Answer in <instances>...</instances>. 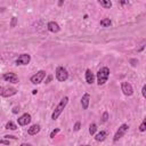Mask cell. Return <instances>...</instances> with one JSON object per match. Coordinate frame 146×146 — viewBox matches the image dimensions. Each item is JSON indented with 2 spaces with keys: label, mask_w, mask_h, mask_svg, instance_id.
<instances>
[{
  "label": "cell",
  "mask_w": 146,
  "mask_h": 146,
  "mask_svg": "<svg viewBox=\"0 0 146 146\" xmlns=\"http://www.w3.org/2000/svg\"><path fill=\"white\" fill-rule=\"evenodd\" d=\"M108 120V113L107 112H104L103 113V117H102V122H106Z\"/></svg>",
  "instance_id": "22"
},
{
  "label": "cell",
  "mask_w": 146,
  "mask_h": 146,
  "mask_svg": "<svg viewBox=\"0 0 146 146\" xmlns=\"http://www.w3.org/2000/svg\"><path fill=\"white\" fill-rule=\"evenodd\" d=\"M30 62H31V56L29 54H22L18 56L15 63L17 66H21V65H27Z\"/></svg>",
  "instance_id": "7"
},
{
  "label": "cell",
  "mask_w": 146,
  "mask_h": 146,
  "mask_svg": "<svg viewBox=\"0 0 146 146\" xmlns=\"http://www.w3.org/2000/svg\"><path fill=\"white\" fill-rule=\"evenodd\" d=\"M17 94V89L13 87H2L0 86V96L1 97H11Z\"/></svg>",
  "instance_id": "4"
},
{
  "label": "cell",
  "mask_w": 146,
  "mask_h": 146,
  "mask_svg": "<svg viewBox=\"0 0 146 146\" xmlns=\"http://www.w3.org/2000/svg\"><path fill=\"white\" fill-rule=\"evenodd\" d=\"M6 129H8V130H16V129H17V125H16L13 121H9V122H7V124H6Z\"/></svg>",
  "instance_id": "18"
},
{
  "label": "cell",
  "mask_w": 146,
  "mask_h": 146,
  "mask_svg": "<svg viewBox=\"0 0 146 146\" xmlns=\"http://www.w3.org/2000/svg\"><path fill=\"white\" fill-rule=\"evenodd\" d=\"M86 81H87L88 84H92L94 81H95V75L91 72V70H89V68L86 70Z\"/></svg>",
  "instance_id": "14"
},
{
  "label": "cell",
  "mask_w": 146,
  "mask_h": 146,
  "mask_svg": "<svg viewBox=\"0 0 146 146\" xmlns=\"http://www.w3.org/2000/svg\"><path fill=\"white\" fill-rule=\"evenodd\" d=\"M2 78H3L5 81L10 82V83H18V81H19V79H18V76L16 75V73H13V72L5 73Z\"/></svg>",
  "instance_id": "8"
},
{
  "label": "cell",
  "mask_w": 146,
  "mask_h": 146,
  "mask_svg": "<svg viewBox=\"0 0 146 146\" xmlns=\"http://www.w3.org/2000/svg\"><path fill=\"white\" fill-rule=\"evenodd\" d=\"M141 95H143V97H146V86H143V89H141Z\"/></svg>",
  "instance_id": "27"
},
{
  "label": "cell",
  "mask_w": 146,
  "mask_h": 146,
  "mask_svg": "<svg viewBox=\"0 0 146 146\" xmlns=\"http://www.w3.org/2000/svg\"><path fill=\"white\" fill-rule=\"evenodd\" d=\"M0 144L6 145V146H9V140L8 139H0Z\"/></svg>",
  "instance_id": "25"
},
{
  "label": "cell",
  "mask_w": 146,
  "mask_h": 146,
  "mask_svg": "<svg viewBox=\"0 0 146 146\" xmlns=\"http://www.w3.org/2000/svg\"><path fill=\"white\" fill-rule=\"evenodd\" d=\"M59 131H60V129H59V128H56V129H54V130L50 132V138H55V136H56V135H57Z\"/></svg>",
  "instance_id": "21"
},
{
  "label": "cell",
  "mask_w": 146,
  "mask_h": 146,
  "mask_svg": "<svg viewBox=\"0 0 146 146\" xmlns=\"http://www.w3.org/2000/svg\"><path fill=\"white\" fill-rule=\"evenodd\" d=\"M80 127H81V123L78 121V122H75V124H74V127H73V130H74V131H79V130H80Z\"/></svg>",
  "instance_id": "23"
},
{
  "label": "cell",
  "mask_w": 146,
  "mask_h": 146,
  "mask_svg": "<svg viewBox=\"0 0 146 146\" xmlns=\"http://www.w3.org/2000/svg\"><path fill=\"white\" fill-rule=\"evenodd\" d=\"M47 29H48V31L51 32V33H57V32H59V30H60L58 23H56V22H54V21H51V22H49V23L47 24Z\"/></svg>",
  "instance_id": "11"
},
{
  "label": "cell",
  "mask_w": 146,
  "mask_h": 146,
  "mask_svg": "<svg viewBox=\"0 0 146 146\" xmlns=\"http://www.w3.org/2000/svg\"><path fill=\"white\" fill-rule=\"evenodd\" d=\"M5 139H8V140H9V139H14V140H16V139H17V137H15V136H9V135H6V136H5Z\"/></svg>",
  "instance_id": "26"
},
{
  "label": "cell",
  "mask_w": 146,
  "mask_h": 146,
  "mask_svg": "<svg viewBox=\"0 0 146 146\" xmlns=\"http://www.w3.org/2000/svg\"><path fill=\"white\" fill-rule=\"evenodd\" d=\"M106 137H107V131H104V130H103V131L96 133L95 139H96L97 141H104V140L106 139Z\"/></svg>",
  "instance_id": "15"
},
{
  "label": "cell",
  "mask_w": 146,
  "mask_h": 146,
  "mask_svg": "<svg viewBox=\"0 0 146 146\" xmlns=\"http://www.w3.org/2000/svg\"><path fill=\"white\" fill-rule=\"evenodd\" d=\"M99 5L105 9H110L112 7V2L110 0H99Z\"/></svg>",
  "instance_id": "16"
},
{
  "label": "cell",
  "mask_w": 146,
  "mask_h": 146,
  "mask_svg": "<svg viewBox=\"0 0 146 146\" xmlns=\"http://www.w3.org/2000/svg\"><path fill=\"white\" fill-rule=\"evenodd\" d=\"M96 131H97V124L96 123H91L89 125V133L90 135H95Z\"/></svg>",
  "instance_id": "19"
},
{
  "label": "cell",
  "mask_w": 146,
  "mask_h": 146,
  "mask_svg": "<svg viewBox=\"0 0 146 146\" xmlns=\"http://www.w3.org/2000/svg\"><path fill=\"white\" fill-rule=\"evenodd\" d=\"M81 146H90V145H81Z\"/></svg>",
  "instance_id": "32"
},
{
  "label": "cell",
  "mask_w": 146,
  "mask_h": 146,
  "mask_svg": "<svg viewBox=\"0 0 146 146\" xmlns=\"http://www.w3.org/2000/svg\"><path fill=\"white\" fill-rule=\"evenodd\" d=\"M130 63H132L131 65H132V66H135V63H138V60H136V59H131V60H130Z\"/></svg>",
  "instance_id": "30"
},
{
  "label": "cell",
  "mask_w": 146,
  "mask_h": 146,
  "mask_svg": "<svg viewBox=\"0 0 146 146\" xmlns=\"http://www.w3.org/2000/svg\"><path fill=\"white\" fill-rule=\"evenodd\" d=\"M21 146H32L31 144H25V143H23V144H21Z\"/></svg>",
  "instance_id": "31"
},
{
  "label": "cell",
  "mask_w": 146,
  "mask_h": 146,
  "mask_svg": "<svg viewBox=\"0 0 146 146\" xmlns=\"http://www.w3.org/2000/svg\"><path fill=\"white\" fill-rule=\"evenodd\" d=\"M67 103H68V97H67V96H65V97H63V98L60 99V102L57 104V106L55 107V110H54V112H52V114H51V119H52V120H57V119H58V116L62 114V112H63L64 108L66 107Z\"/></svg>",
  "instance_id": "2"
},
{
  "label": "cell",
  "mask_w": 146,
  "mask_h": 146,
  "mask_svg": "<svg viewBox=\"0 0 146 146\" xmlns=\"http://www.w3.org/2000/svg\"><path fill=\"white\" fill-rule=\"evenodd\" d=\"M145 130H146V120L144 119L143 122H141V124L139 125V131H140V132H144Z\"/></svg>",
  "instance_id": "20"
},
{
  "label": "cell",
  "mask_w": 146,
  "mask_h": 146,
  "mask_svg": "<svg viewBox=\"0 0 146 146\" xmlns=\"http://www.w3.org/2000/svg\"><path fill=\"white\" fill-rule=\"evenodd\" d=\"M16 23H17V18L16 17H13L11 18V22H10V27H15L16 26Z\"/></svg>",
  "instance_id": "24"
},
{
  "label": "cell",
  "mask_w": 146,
  "mask_h": 146,
  "mask_svg": "<svg viewBox=\"0 0 146 146\" xmlns=\"http://www.w3.org/2000/svg\"><path fill=\"white\" fill-rule=\"evenodd\" d=\"M111 24H112V21H111L110 18H103V19L100 21V25H102L103 27H110Z\"/></svg>",
  "instance_id": "17"
},
{
  "label": "cell",
  "mask_w": 146,
  "mask_h": 146,
  "mask_svg": "<svg viewBox=\"0 0 146 146\" xmlns=\"http://www.w3.org/2000/svg\"><path fill=\"white\" fill-rule=\"evenodd\" d=\"M31 120H32V117H31V115L29 114V113H24L23 115H21L18 119H17V122H18V124L19 125H27L30 122H31Z\"/></svg>",
  "instance_id": "10"
},
{
  "label": "cell",
  "mask_w": 146,
  "mask_h": 146,
  "mask_svg": "<svg viewBox=\"0 0 146 146\" xmlns=\"http://www.w3.org/2000/svg\"><path fill=\"white\" fill-rule=\"evenodd\" d=\"M128 129H129V125H128V124H125V123L121 124V125H120V128L117 129V131L115 132L114 137H113V141L115 143V141H117L119 139H121V138L124 136V133L128 131Z\"/></svg>",
  "instance_id": "6"
},
{
  "label": "cell",
  "mask_w": 146,
  "mask_h": 146,
  "mask_svg": "<svg viewBox=\"0 0 146 146\" xmlns=\"http://www.w3.org/2000/svg\"><path fill=\"white\" fill-rule=\"evenodd\" d=\"M40 130H41V127H40V124H33V125H31L29 129H27V133L29 135H31V136H34V135H36V133H39L40 132Z\"/></svg>",
  "instance_id": "13"
},
{
  "label": "cell",
  "mask_w": 146,
  "mask_h": 146,
  "mask_svg": "<svg viewBox=\"0 0 146 146\" xmlns=\"http://www.w3.org/2000/svg\"><path fill=\"white\" fill-rule=\"evenodd\" d=\"M121 90L125 96H131L133 94V88L129 82H121Z\"/></svg>",
  "instance_id": "9"
},
{
  "label": "cell",
  "mask_w": 146,
  "mask_h": 146,
  "mask_svg": "<svg viewBox=\"0 0 146 146\" xmlns=\"http://www.w3.org/2000/svg\"><path fill=\"white\" fill-rule=\"evenodd\" d=\"M144 47H145V41H143V43H141V44H140V47L137 49V51H141V50L144 49Z\"/></svg>",
  "instance_id": "28"
},
{
  "label": "cell",
  "mask_w": 146,
  "mask_h": 146,
  "mask_svg": "<svg viewBox=\"0 0 146 146\" xmlns=\"http://www.w3.org/2000/svg\"><path fill=\"white\" fill-rule=\"evenodd\" d=\"M18 111H19V108H18V107H14V108H13V113H14V114L18 113Z\"/></svg>",
  "instance_id": "29"
},
{
  "label": "cell",
  "mask_w": 146,
  "mask_h": 146,
  "mask_svg": "<svg viewBox=\"0 0 146 146\" xmlns=\"http://www.w3.org/2000/svg\"><path fill=\"white\" fill-rule=\"evenodd\" d=\"M55 74H56V79H57L58 81H60V82H64V81H66V80L68 79V72H67V70H66L65 67H63V66H58V67L56 68Z\"/></svg>",
  "instance_id": "3"
},
{
  "label": "cell",
  "mask_w": 146,
  "mask_h": 146,
  "mask_svg": "<svg viewBox=\"0 0 146 146\" xmlns=\"http://www.w3.org/2000/svg\"><path fill=\"white\" fill-rule=\"evenodd\" d=\"M46 75H47L46 71L40 70V71H38L34 75L31 76V82H32L33 84H39V83H41V82L43 81V79L46 78Z\"/></svg>",
  "instance_id": "5"
},
{
  "label": "cell",
  "mask_w": 146,
  "mask_h": 146,
  "mask_svg": "<svg viewBox=\"0 0 146 146\" xmlns=\"http://www.w3.org/2000/svg\"><path fill=\"white\" fill-rule=\"evenodd\" d=\"M89 103H90V95L89 94H84L81 98V105H82V108L83 110H88L89 107Z\"/></svg>",
  "instance_id": "12"
},
{
  "label": "cell",
  "mask_w": 146,
  "mask_h": 146,
  "mask_svg": "<svg viewBox=\"0 0 146 146\" xmlns=\"http://www.w3.org/2000/svg\"><path fill=\"white\" fill-rule=\"evenodd\" d=\"M110 73H111L110 68L106 67V66H103L98 70V72H97V83H98V86H103L107 82V80L110 78Z\"/></svg>",
  "instance_id": "1"
}]
</instances>
